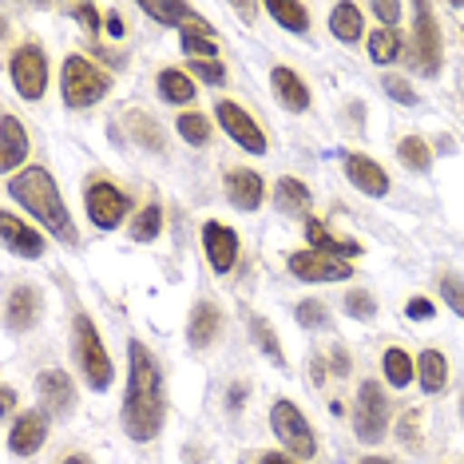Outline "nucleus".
<instances>
[{
  "mask_svg": "<svg viewBox=\"0 0 464 464\" xmlns=\"http://www.w3.org/2000/svg\"><path fill=\"white\" fill-rule=\"evenodd\" d=\"M128 397H123V429L135 445H147V440L160 437L163 420H167V397H163V373L160 362L147 353L143 342L128 345Z\"/></svg>",
  "mask_w": 464,
  "mask_h": 464,
  "instance_id": "f257e3e1",
  "label": "nucleus"
},
{
  "mask_svg": "<svg viewBox=\"0 0 464 464\" xmlns=\"http://www.w3.org/2000/svg\"><path fill=\"white\" fill-rule=\"evenodd\" d=\"M8 195H13L33 218H40V223H44L60 242H68V246H76L80 242L76 227H72V215H68V203L60 198L56 179H52L44 167H28V171L13 175L8 179Z\"/></svg>",
  "mask_w": 464,
  "mask_h": 464,
  "instance_id": "f03ea898",
  "label": "nucleus"
},
{
  "mask_svg": "<svg viewBox=\"0 0 464 464\" xmlns=\"http://www.w3.org/2000/svg\"><path fill=\"white\" fill-rule=\"evenodd\" d=\"M72 350H76V362L83 369V382L96 389V393H103L115 377V365H111L108 350H103V337H100L96 325H92L88 314H76V325H72Z\"/></svg>",
  "mask_w": 464,
  "mask_h": 464,
  "instance_id": "7ed1b4c3",
  "label": "nucleus"
},
{
  "mask_svg": "<svg viewBox=\"0 0 464 464\" xmlns=\"http://www.w3.org/2000/svg\"><path fill=\"white\" fill-rule=\"evenodd\" d=\"M270 429H274V437L282 440V449L290 452V457H298V460H310L314 452H318V437H314V429H310V420L302 417V409L294 405V401H274V409H270Z\"/></svg>",
  "mask_w": 464,
  "mask_h": 464,
  "instance_id": "20e7f679",
  "label": "nucleus"
},
{
  "mask_svg": "<svg viewBox=\"0 0 464 464\" xmlns=\"http://www.w3.org/2000/svg\"><path fill=\"white\" fill-rule=\"evenodd\" d=\"M111 92V80L83 56H68L64 60V103L68 108H92Z\"/></svg>",
  "mask_w": 464,
  "mask_h": 464,
  "instance_id": "39448f33",
  "label": "nucleus"
},
{
  "mask_svg": "<svg viewBox=\"0 0 464 464\" xmlns=\"http://www.w3.org/2000/svg\"><path fill=\"white\" fill-rule=\"evenodd\" d=\"M389 429V397L385 389L377 382H365L357 389V409H353V432L357 440H365V445H373V440H382Z\"/></svg>",
  "mask_w": 464,
  "mask_h": 464,
  "instance_id": "423d86ee",
  "label": "nucleus"
},
{
  "mask_svg": "<svg viewBox=\"0 0 464 464\" xmlns=\"http://www.w3.org/2000/svg\"><path fill=\"white\" fill-rule=\"evenodd\" d=\"M8 72H13V83L24 100H40L48 88V56L40 44H20L8 60Z\"/></svg>",
  "mask_w": 464,
  "mask_h": 464,
  "instance_id": "0eeeda50",
  "label": "nucleus"
},
{
  "mask_svg": "<svg viewBox=\"0 0 464 464\" xmlns=\"http://www.w3.org/2000/svg\"><path fill=\"white\" fill-rule=\"evenodd\" d=\"M83 203H88V215H92V223H96L100 230H115L123 218H128V210H131V198L123 195L115 183H108V179L88 183Z\"/></svg>",
  "mask_w": 464,
  "mask_h": 464,
  "instance_id": "6e6552de",
  "label": "nucleus"
},
{
  "mask_svg": "<svg viewBox=\"0 0 464 464\" xmlns=\"http://www.w3.org/2000/svg\"><path fill=\"white\" fill-rule=\"evenodd\" d=\"M218 128H223L230 140H235L242 151H250V155H266V135H262V128L255 123V115L250 111H242L235 100H218Z\"/></svg>",
  "mask_w": 464,
  "mask_h": 464,
  "instance_id": "1a4fd4ad",
  "label": "nucleus"
},
{
  "mask_svg": "<svg viewBox=\"0 0 464 464\" xmlns=\"http://www.w3.org/2000/svg\"><path fill=\"white\" fill-rule=\"evenodd\" d=\"M290 274L302 282H350L353 266L345 258L318 255V250H298V255H290Z\"/></svg>",
  "mask_w": 464,
  "mask_h": 464,
  "instance_id": "9d476101",
  "label": "nucleus"
},
{
  "mask_svg": "<svg viewBox=\"0 0 464 464\" xmlns=\"http://www.w3.org/2000/svg\"><path fill=\"white\" fill-rule=\"evenodd\" d=\"M417 33H413V56H417V68L425 76H437L440 72V28L432 20V8L429 5H417Z\"/></svg>",
  "mask_w": 464,
  "mask_h": 464,
  "instance_id": "9b49d317",
  "label": "nucleus"
},
{
  "mask_svg": "<svg viewBox=\"0 0 464 464\" xmlns=\"http://www.w3.org/2000/svg\"><path fill=\"white\" fill-rule=\"evenodd\" d=\"M203 250L215 274H230L238 262V235L223 223H203Z\"/></svg>",
  "mask_w": 464,
  "mask_h": 464,
  "instance_id": "f8f14e48",
  "label": "nucleus"
},
{
  "mask_svg": "<svg viewBox=\"0 0 464 464\" xmlns=\"http://www.w3.org/2000/svg\"><path fill=\"white\" fill-rule=\"evenodd\" d=\"M36 393L44 401L48 413H56V417H68L76 409V385H72V377L64 369H44L36 377Z\"/></svg>",
  "mask_w": 464,
  "mask_h": 464,
  "instance_id": "ddd939ff",
  "label": "nucleus"
},
{
  "mask_svg": "<svg viewBox=\"0 0 464 464\" xmlns=\"http://www.w3.org/2000/svg\"><path fill=\"white\" fill-rule=\"evenodd\" d=\"M342 163H345V175H350V183L362 195L382 198L389 191V175H385V167L377 163V160H369V155H362V151H345Z\"/></svg>",
  "mask_w": 464,
  "mask_h": 464,
  "instance_id": "4468645a",
  "label": "nucleus"
},
{
  "mask_svg": "<svg viewBox=\"0 0 464 464\" xmlns=\"http://www.w3.org/2000/svg\"><path fill=\"white\" fill-rule=\"evenodd\" d=\"M48 440V417L44 413H24L16 417L13 432H8V449L16 452V457H33V452H40V445Z\"/></svg>",
  "mask_w": 464,
  "mask_h": 464,
  "instance_id": "2eb2a0df",
  "label": "nucleus"
},
{
  "mask_svg": "<svg viewBox=\"0 0 464 464\" xmlns=\"http://www.w3.org/2000/svg\"><path fill=\"white\" fill-rule=\"evenodd\" d=\"M227 198L238 210H258L262 198H266V187H262V175H255L250 167H235L227 175Z\"/></svg>",
  "mask_w": 464,
  "mask_h": 464,
  "instance_id": "dca6fc26",
  "label": "nucleus"
},
{
  "mask_svg": "<svg viewBox=\"0 0 464 464\" xmlns=\"http://www.w3.org/2000/svg\"><path fill=\"white\" fill-rule=\"evenodd\" d=\"M0 235H5V246L13 250V255H20V258H40L44 255V238H40L33 227L20 223L13 210L0 215Z\"/></svg>",
  "mask_w": 464,
  "mask_h": 464,
  "instance_id": "f3484780",
  "label": "nucleus"
},
{
  "mask_svg": "<svg viewBox=\"0 0 464 464\" xmlns=\"http://www.w3.org/2000/svg\"><path fill=\"white\" fill-rule=\"evenodd\" d=\"M305 238H310V246L318 250V255H330V258H357L362 255V242L357 238H334L330 230H325L322 218H305Z\"/></svg>",
  "mask_w": 464,
  "mask_h": 464,
  "instance_id": "a211bd4d",
  "label": "nucleus"
},
{
  "mask_svg": "<svg viewBox=\"0 0 464 464\" xmlns=\"http://www.w3.org/2000/svg\"><path fill=\"white\" fill-rule=\"evenodd\" d=\"M218 330H223V314H218V305L215 302H195L191 322H187V342H191L195 350H207V345L218 337Z\"/></svg>",
  "mask_w": 464,
  "mask_h": 464,
  "instance_id": "6ab92c4d",
  "label": "nucleus"
},
{
  "mask_svg": "<svg viewBox=\"0 0 464 464\" xmlns=\"http://www.w3.org/2000/svg\"><path fill=\"white\" fill-rule=\"evenodd\" d=\"M8 330H33L36 318H40V290L36 286H16L13 294H8Z\"/></svg>",
  "mask_w": 464,
  "mask_h": 464,
  "instance_id": "aec40b11",
  "label": "nucleus"
},
{
  "mask_svg": "<svg viewBox=\"0 0 464 464\" xmlns=\"http://www.w3.org/2000/svg\"><path fill=\"white\" fill-rule=\"evenodd\" d=\"M270 83H274V96L282 100V108L286 111H305L310 108V88L302 83V76L294 68H274L270 72Z\"/></svg>",
  "mask_w": 464,
  "mask_h": 464,
  "instance_id": "412c9836",
  "label": "nucleus"
},
{
  "mask_svg": "<svg viewBox=\"0 0 464 464\" xmlns=\"http://www.w3.org/2000/svg\"><path fill=\"white\" fill-rule=\"evenodd\" d=\"M24 160H28V135L16 115H5V123H0V163H5V171H16Z\"/></svg>",
  "mask_w": 464,
  "mask_h": 464,
  "instance_id": "4be33fe9",
  "label": "nucleus"
},
{
  "mask_svg": "<svg viewBox=\"0 0 464 464\" xmlns=\"http://www.w3.org/2000/svg\"><path fill=\"white\" fill-rule=\"evenodd\" d=\"M417 377H420V389L425 393H440L449 385V362L440 350H425L417 362Z\"/></svg>",
  "mask_w": 464,
  "mask_h": 464,
  "instance_id": "5701e85b",
  "label": "nucleus"
},
{
  "mask_svg": "<svg viewBox=\"0 0 464 464\" xmlns=\"http://www.w3.org/2000/svg\"><path fill=\"white\" fill-rule=\"evenodd\" d=\"M330 28H334V36L342 40V44H357L362 40V8L357 5H334L330 8Z\"/></svg>",
  "mask_w": 464,
  "mask_h": 464,
  "instance_id": "b1692460",
  "label": "nucleus"
},
{
  "mask_svg": "<svg viewBox=\"0 0 464 464\" xmlns=\"http://www.w3.org/2000/svg\"><path fill=\"white\" fill-rule=\"evenodd\" d=\"M266 13L278 20L282 28H290L294 36H305V33H310V8L298 5V0H270Z\"/></svg>",
  "mask_w": 464,
  "mask_h": 464,
  "instance_id": "393cba45",
  "label": "nucleus"
},
{
  "mask_svg": "<svg viewBox=\"0 0 464 464\" xmlns=\"http://www.w3.org/2000/svg\"><path fill=\"white\" fill-rule=\"evenodd\" d=\"M274 203H278L282 215H302L305 207H310V187L302 183V179H278V187H274Z\"/></svg>",
  "mask_w": 464,
  "mask_h": 464,
  "instance_id": "a878e982",
  "label": "nucleus"
},
{
  "mask_svg": "<svg viewBox=\"0 0 464 464\" xmlns=\"http://www.w3.org/2000/svg\"><path fill=\"white\" fill-rule=\"evenodd\" d=\"M160 92H163L167 103H191L195 100V83H191V76H187L183 68L160 72Z\"/></svg>",
  "mask_w": 464,
  "mask_h": 464,
  "instance_id": "bb28decb",
  "label": "nucleus"
},
{
  "mask_svg": "<svg viewBox=\"0 0 464 464\" xmlns=\"http://www.w3.org/2000/svg\"><path fill=\"white\" fill-rule=\"evenodd\" d=\"M401 48H405V40H401L397 28H377V33L369 36V56H373L377 64H393L401 56Z\"/></svg>",
  "mask_w": 464,
  "mask_h": 464,
  "instance_id": "cd10ccee",
  "label": "nucleus"
},
{
  "mask_svg": "<svg viewBox=\"0 0 464 464\" xmlns=\"http://www.w3.org/2000/svg\"><path fill=\"white\" fill-rule=\"evenodd\" d=\"M246 325H250V334L258 337V350L266 353L274 365H282V369H286V353H282V345H278V337H274L270 322L262 318V314H250V318H246Z\"/></svg>",
  "mask_w": 464,
  "mask_h": 464,
  "instance_id": "c85d7f7f",
  "label": "nucleus"
},
{
  "mask_svg": "<svg viewBox=\"0 0 464 464\" xmlns=\"http://www.w3.org/2000/svg\"><path fill=\"white\" fill-rule=\"evenodd\" d=\"M385 377H389V385H397V389H405L409 382L417 377V365H413V357H409L405 350H385Z\"/></svg>",
  "mask_w": 464,
  "mask_h": 464,
  "instance_id": "c756f323",
  "label": "nucleus"
},
{
  "mask_svg": "<svg viewBox=\"0 0 464 464\" xmlns=\"http://www.w3.org/2000/svg\"><path fill=\"white\" fill-rule=\"evenodd\" d=\"M397 155H401V163H405L409 171H420V175H425L429 167H432L429 143L420 140V135H409V140H401V143H397Z\"/></svg>",
  "mask_w": 464,
  "mask_h": 464,
  "instance_id": "7c9ffc66",
  "label": "nucleus"
},
{
  "mask_svg": "<svg viewBox=\"0 0 464 464\" xmlns=\"http://www.w3.org/2000/svg\"><path fill=\"white\" fill-rule=\"evenodd\" d=\"M160 230H163V207L160 203H147L140 215H135V223H131V238L135 242H151Z\"/></svg>",
  "mask_w": 464,
  "mask_h": 464,
  "instance_id": "2f4dec72",
  "label": "nucleus"
},
{
  "mask_svg": "<svg viewBox=\"0 0 464 464\" xmlns=\"http://www.w3.org/2000/svg\"><path fill=\"white\" fill-rule=\"evenodd\" d=\"M175 128H179V135H183V140L191 143V147H203V143L210 140V120H207V115H198V111L179 115Z\"/></svg>",
  "mask_w": 464,
  "mask_h": 464,
  "instance_id": "473e14b6",
  "label": "nucleus"
},
{
  "mask_svg": "<svg viewBox=\"0 0 464 464\" xmlns=\"http://www.w3.org/2000/svg\"><path fill=\"white\" fill-rule=\"evenodd\" d=\"M140 8H143V13L151 16V20H160V24H187V20L195 16L191 5H160V0L151 5V0H147V5H140Z\"/></svg>",
  "mask_w": 464,
  "mask_h": 464,
  "instance_id": "72a5a7b5",
  "label": "nucleus"
},
{
  "mask_svg": "<svg viewBox=\"0 0 464 464\" xmlns=\"http://www.w3.org/2000/svg\"><path fill=\"white\" fill-rule=\"evenodd\" d=\"M437 286H440V298L449 302V310L464 318V278H457L452 270H445V274L437 278Z\"/></svg>",
  "mask_w": 464,
  "mask_h": 464,
  "instance_id": "f704fd0d",
  "label": "nucleus"
},
{
  "mask_svg": "<svg viewBox=\"0 0 464 464\" xmlns=\"http://www.w3.org/2000/svg\"><path fill=\"white\" fill-rule=\"evenodd\" d=\"M294 318H298V325H305V330H322V325H330V314H325V305H322V302H314V298L298 302Z\"/></svg>",
  "mask_w": 464,
  "mask_h": 464,
  "instance_id": "c9c22d12",
  "label": "nucleus"
},
{
  "mask_svg": "<svg viewBox=\"0 0 464 464\" xmlns=\"http://www.w3.org/2000/svg\"><path fill=\"white\" fill-rule=\"evenodd\" d=\"M345 314L357 322H369L377 314V302H373V294H365V290H350L345 294Z\"/></svg>",
  "mask_w": 464,
  "mask_h": 464,
  "instance_id": "e433bc0d",
  "label": "nucleus"
},
{
  "mask_svg": "<svg viewBox=\"0 0 464 464\" xmlns=\"http://www.w3.org/2000/svg\"><path fill=\"white\" fill-rule=\"evenodd\" d=\"M397 440L405 449L420 452V413L417 409H405V417H401V425H397Z\"/></svg>",
  "mask_w": 464,
  "mask_h": 464,
  "instance_id": "4c0bfd02",
  "label": "nucleus"
},
{
  "mask_svg": "<svg viewBox=\"0 0 464 464\" xmlns=\"http://www.w3.org/2000/svg\"><path fill=\"white\" fill-rule=\"evenodd\" d=\"M183 48L191 60H215L218 56V40L215 36H195V33H183Z\"/></svg>",
  "mask_w": 464,
  "mask_h": 464,
  "instance_id": "58836bf2",
  "label": "nucleus"
},
{
  "mask_svg": "<svg viewBox=\"0 0 464 464\" xmlns=\"http://www.w3.org/2000/svg\"><path fill=\"white\" fill-rule=\"evenodd\" d=\"M131 131H135V140H140V147H147V151H163V135H160V128H151L147 115H135Z\"/></svg>",
  "mask_w": 464,
  "mask_h": 464,
  "instance_id": "ea45409f",
  "label": "nucleus"
},
{
  "mask_svg": "<svg viewBox=\"0 0 464 464\" xmlns=\"http://www.w3.org/2000/svg\"><path fill=\"white\" fill-rule=\"evenodd\" d=\"M385 92H389V96H393L397 103H409V108L417 103V92L409 88V80H401V76H385Z\"/></svg>",
  "mask_w": 464,
  "mask_h": 464,
  "instance_id": "a19ab883",
  "label": "nucleus"
},
{
  "mask_svg": "<svg viewBox=\"0 0 464 464\" xmlns=\"http://www.w3.org/2000/svg\"><path fill=\"white\" fill-rule=\"evenodd\" d=\"M191 72L198 80H207V83H223L227 80V68L215 64V60H191Z\"/></svg>",
  "mask_w": 464,
  "mask_h": 464,
  "instance_id": "79ce46f5",
  "label": "nucleus"
},
{
  "mask_svg": "<svg viewBox=\"0 0 464 464\" xmlns=\"http://www.w3.org/2000/svg\"><path fill=\"white\" fill-rule=\"evenodd\" d=\"M72 16H76L88 33H96V28H100V8L96 5H72Z\"/></svg>",
  "mask_w": 464,
  "mask_h": 464,
  "instance_id": "37998d69",
  "label": "nucleus"
},
{
  "mask_svg": "<svg viewBox=\"0 0 464 464\" xmlns=\"http://www.w3.org/2000/svg\"><path fill=\"white\" fill-rule=\"evenodd\" d=\"M373 13H377V20H385V28H397V20L405 8H401L397 0H382V5H373Z\"/></svg>",
  "mask_w": 464,
  "mask_h": 464,
  "instance_id": "c03bdc74",
  "label": "nucleus"
},
{
  "mask_svg": "<svg viewBox=\"0 0 464 464\" xmlns=\"http://www.w3.org/2000/svg\"><path fill=\"white\" fill-rule=\"evenodd\" d=\"M405 314H409V318H413V322H429L437 310H432V302H429V298H409Z\"/></svg>",
  "mask_w": 464,
  "mask_h": 464,
  "instance_id": "a18cd8bd",
  "label": "nucleus"
},
{
  "mask_svg": "<svg viewBox=\"0 0 464 464\" xmlns=\"http://www.w3.org/2000/svg\"><path fill=\"white\" fill-rule=\"evenodd\" d=\"M334 373L337 377L350 373V353H345V350H334Z\"/></svg>",
  "mask_w": 464,
  "mask_h": 464,
  "instance_id": "49530a36",
  "label": "nucleus"
},
{
  "mask_svg": "<svg viewBox=\"0 0 464 464\" xmlns=\"http://www.w3.org/2000/svg\"><path fill=\"white\" fill-rule=\"evenodd\" d=\"M123 33H128V24H123V16H120V13H111V16H108V36L120 40Z\"/></svg>",
  "mask_w": 464,
  "mask_h": 464,
  "instance_id": "de8ad7c7",
  "label": "nucleus"
},
{
  "mask_svg": "<svg viewBox=\"0 0 464 464\" xmlns=\"http://www.w3.org/2000/svg\"><path fill=\"white\" fill-rule=\"evenodd\" d=\"M310 382H314V385H325V365H322V357H310Z\"/></svg>",
  "mask_w": 464,
  "mask_h": 464,
  "instance_id": "09e8293b",
  "label": "nucleus"
},
{
  "mask_svg": "<svg viewBox=\"0 0 464 464\" xmlns=\"http://www.w3.org/2000/svg\"><path fill=\"white\" fill-rule=\"evenodd\" d=\"M258 464H298V460L286 457V452H266V457H262Z\"/></svg>",
  "mask_w": 464,
  "mask_h": 464,
  "instance_id": "8fccbe9b",
  "label": "nucleus"
},
{
  "mask_svg": "<svg viewBox=\"0 0 464 464\" xmlns=\"http://www.w3.org/2000/svg\"><path fill=\"white\" fill-rule=\"evenodd\" d=\"M0 405H5V413H13V409H16V393L8 385H5V393H0Z\"/></svg>",
  "mask_w": 464,
  "mask_h": 464,
  "instance_id": "3c124183",
  "label": "nucleus"
},
{
  "mask_svg": "<svg viewBox=\"0 0 464 464\" xmlns=\"http://www.w3.org/2000/svg\"><path fill=\"white\" fill-rule=\"evenodd\" d=\"M235 13H238L242 20H255V16H258V5H235Z\"/></svg>",
  "mask_w": 464,
  "mask_h": 464,
  "instance_id": "603ef678",
  "label": "nucleus"
},
{
  "mask_svg": "<svg viewBox=\"0 0 464 464\" xmlns=\"http://www.w3.org/2000/svg\"><path fill=\"white\" fill-rule=\"evenodd\" d=\"M242 397H246V389H242V385L230 389V409H238V405H242Z\"/></svg>",
  "mask_w": 464,
  "mask_h": 464,
  "instance_id": "864d4df0",
  "label": "nucleus"
},
{
  "mask_svg": "<svg viewBox=\"0 0 464 464\" xmlns=\"http://www.w3.org/2000/svg\"><path fill=\"white\" fill-rule=\"evenodd\" d=\"M362 464H397V460H389V457H365Z\"/></svg>",
  "mask_w": 464,
  "mask_h": 464,
  "instance_id": "5fc2aeb1",
  "label": "nucleus"
},
{
  "mask_svg": "<svg viewBox=\"0 0 464 464\" xmlns=\"http://www.w3.org/2000/svg\"><path fill=\"white\" fill-rule=\"evenodd\" d=\"M60 464H92L88 457H68V460H60Z\"/></svg>",
  "mask_w": 464,
  "mask_h": 464,
  "instance_id": "6e6d98bb",
  "label": "nucleus"
},
{
  "mask_svg": "<svg viewBox=\"0 0 464 464\" xmlns=\"http://www.w3.org/2000/svg\"><path fill=\"white\" fill-rule=\"evenodd\" d=\"M460 417H464V393H460Z\"/></svg>",
  "mask_w": 464,
  "mask_h": 464,
  "instance_id": "4d7b16f0",
  "label": "nucleus"
}]
</instances>
